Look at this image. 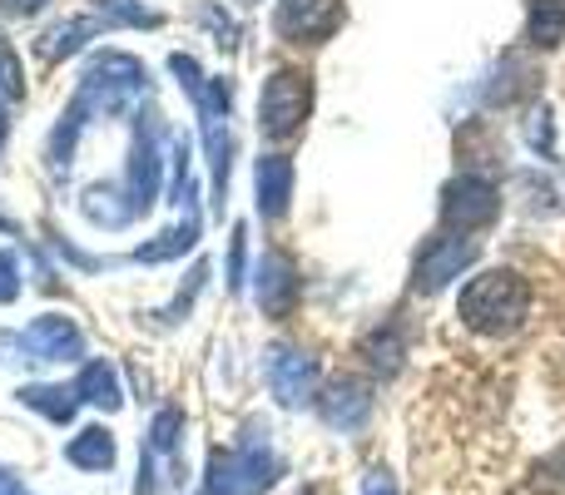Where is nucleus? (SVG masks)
<instances>
[{
    "instance_id": "obj_5",
    "label": "nucleus",
    "mask_w": 565,
    "mask_h": 495,
    "mask_svg": "<svg viewBox=\"0 0 565 495\" xmlns=\"http://www.w3.org/2000/svg\"><path fill=\"white\" fill-rule=\"evenodd\" d=\"M471 244H461V238H431L427 248H422V258H417V288H427V292H437L447 278H457L461 272V262H471Z\"/></svg>"
},
{
    "instance_id": "obj_1",
    "label": "nucleus",
    "mask_w": 565,
    "mask_h": 495,
    "mask_svg": "<svg viewBox=\"0 0 565 495\" xmlns=\"http://www.w3.org/2000/svg\"><path fill=\"white\" fill-rule=\"evenodd\" d=\"M526 308H531V292L516 272H481V278H471L467 292H461V318H467V327L491 332V337L521 327Z\"/></svg>"
},
{
    "instance_id": "obj_6",
    "label": "nucleus",
    "mask_w": 565,
    "mask_h": 495,
    "mask_svg": "<svg viewBox=\"0 0 565 495\" xmlns=\"http://www.w3.org/2000/svg\"><path fill=\"white\" fill-rule=\"evenodd\" d=\"M268 381H274V397L298 407V401L312 397V381H318V362L312 357H298V352H278L268 362Z\"/></svg>"
},
{
    "instance_id": "obj_14",
    "label": "nucleus",
    "mask_w": 565,
    "mask_h": 495,
    "mask_svg": "<svg viewBox=\"0 0 565 495\" xmlns=\"http://www.w3.org/2000/svg\"><path fill=\"white\" fill-rule=\"evenodd\" d=\"M362 495H397V486H392L387 476H372V481H367V491H362Z\"/></svg>"
},
{
    "instance_id": "obj_7",
    "label": "nucleus",
    "mask_w": 565,
    "mask_h": 495,
    "mask_svg": "<svg viewBox=\"0 0 565 495\" xmlns=\"http://www.w3.org/2000/svg\"><path fill=\"white\" fill-rule=\"evenodd\" d=\"M447 218L461 228L491 224V218H497V189L481 184V179H461V184L447 194Z\"/></svg>"
},
{
    "instance_id": "obj_2",
    "label": "nucleus",
    "mask_w": 565,
    "mask_h": 495,
    "mask_svg": "<svg viewBox=\"0 0 565 495\" xmlns=\"http://www.w3.org/2000/svg\"><path fill=\"white\" fill-rule=\"evenodd\" d=\"M274 476H278V461L268 456L264 446L228 451V456H214V466H209V495H248V491H264Z\"/></svg>"
},
{
    "instance_id": "obj_9",
    "label": "nucleus",
    "mask_w": 565,
    "mask_h": 495,
    "mask_svg": "<svg viewBox=\"0 0 565 495\" xmlns=\"http://www.w3.org/2000/svg\"><path fill=\"white\" fill-rule=\"evenodd\" d=\"M288 189H292V164L288 159H258V204L268 214H282L288 208Z\"/></svg>"
},
{
    "instance_id": "obj_12",
    "label": "nucleus",
    "mask_w": 565,
    "mask_h": 495,
    "mask_svg": "<svg viewBox=\"0 0 565 495\" xmlns=\"http://www.w3.org/2000/svg\"><path fill=\"white\" fill-rule=\"evenodd\" d=\"M79 391H85L95 407H109L115 411L119 407V381H115V372L105 367V362H95V367L85 372V381H79Z\"/></svg>"
},
{
    "instance_id": "obj_4",
    "label": "nucleus",
    "mask_w": 565,
    "mask_h": 495,
    "mask_svg": "<svg viewBox=\"0 0 565 495\" xmlns=\"http://www.w3.org/2000/svg\"><path fill=\"white\" fill-rule=\"evenodd\" d=\"M342 20V0H282L278 35L288 40H328Z\"/></svg>"
},
{
    "instance_id": "obj_11",
    "label": "nucleus",
    "mask_w": 565,
    "mask_h": 495,
    "mask_svg": "<svg viewBox=\"0 0 565 495\" xmlns=\"http://www.w3.org/2000/svg\"><path fill=\"white\" fill-rule=\"evenodd\" d=\"M565 35V0H536L531 6V45H561Z\"/></svg>"
},
{
    "instance_id": "obj_13",
    "label": "nucleus",
    "mask_w": 565,
    "mask_h": 495,
    "mask_svg": "<svg viewBox=\"0 0 565 495\" xmlns=\"http://www.w3.org/2000/svg\"><path fill=\"white\" fill-rule=\"evenodd\" d=\"M288 292H292L288 262H282V258H268V288H258V298H264L274 312H282V308H288Z\"/></svg>"
},
{
    "instance_id": "obj_8",
    "label": "nucleus",
    "mask_w": 565,
    "mask_h": 495,
    "mask_svg": "<svg viewBox=\"0 0 565 495\" xmlns=\"http://www.w3.org/2000/svg\"><path fill=\"white\" fill-rule=\"evenodd\" d=\"M367 411H372V397H367V387H358V381H338V387L322 397V421H328V427L352 431L367 421Z\"/></svg>"
},
{
    "instance_id": "obj_3",
    "label": "nucleus",
    "mask_w": 565,
    "mask_h": 495,
    "mask_svg": "<svg viewBox=\"0 0 565 495\" xmlns=\"http://www.w3.org/2000/svg\"><path fill=\"white\" fill-rule=\"evenodd\" d=\"M308 99H312L308 75H298V69H278V75L264 85V105H258V115H264V129L274 139L292 134V129L302 125V115H308Z\"/></svg>"
},
{
    "instance_id": "obj_10",
    "label": "nucleus",
    "mask_w": 565,
    "mask_h": 495,
    "mask_svg": "<svg viewBox=\"0 0 565 495\" xmlns=\"http://www.w3.org/2000/svg\"><path fill=\"white\" fill-rule=\"evenodd\" d=\"M70 461L85 471H109L115 466V441H109V431H79L75 441H70Z\"/></svg>"
}]
</instances>
